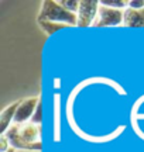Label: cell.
I'll list each match as a JSON object with an SVG mask.
<instances>
[{"instance_id": "cell-1", "label": "cell", "mask_w": 144, "mask_h": 152, "mask_svg": "<svg viewBox=\"0 0 144 152\" xmlns=\"http://www.w3.org/2000/svg\"><path fill=\"white\" fill-rule=\"evenodd\" d=\"M3 135L7 137L10 145L16 149L41 151V127L31 121L24 124H13Z\"/></svg>"}, {"instance_id": "cell-2", "label": "cell", "mask_w": 144, "mask_h": 152, "mask_svg": "<svg viewBox=\"0 0 144 152\" xmlns=\"http://www.w3.org/2000/svg\"><path fill=\"white\" fill-rule=\"evenodd\" d=\"M37 21H51L60 23L71 27H78V17L71 11H68L65 7L60 4V1L55 0H44L41 1Z\"/></svg>"}, {"instance_id": "cell-3", "label": "cell", "mask_w": 144, "mask_h": 152, "mask_svg": "<svg viewBox=\"0 0 144 152\" xmlns=\"http://www.w3.org/2000/svg\"><path fill=\"white\" fill-rule=\"evenodd\" d=\"M99 11V1L98 0H81V6L76 13L78 27L86 28L93 27L96 17Z\"/></svg>"}, {"instance_id": "cell-4", "label": "cell", "mask_w": 144, "mask_h": 152, "mask_svg": "<svg viewBox=\"0 0 144 152\" xmlns=\"http://www.w3.org/2000/svg\"><path fill=\"white\" fill-rule=\"evenodd\" d=\"M123 11L124 10H117V9H112V7L100 4L99 1V11H98V17H96L93 27H117V26H122Z\"/></svg>"}, {"instance_id": "cell-5", "label": "cell", "mask_w": 144, "mask_h": 152, "mask_svg": "<svg viewBox=\"0 0 144 152\" xmlns=\"http://www.w3.org/2000/svg\"><path fill=\"white\" fill-rule=\"evenodd\" d=\"M41 96H34V97H27V99H21L20 104H18V109H17L16 117H14V123L13 124H24L31 121L34 111L38 106Z\"/></svg>"}, {"instance_id": "cell-6", "label": "cell", "mask_w": 144, "mask_h": 152, "mask_svg": "<svg viewBox=\"0 0 144 152\" xmlns=\"http://www.w3.org/2000/svg\"><path fill=\"white\" fill-rule=\"evenodd\" d=\"M122 26L127 28H144V9L134 10L127 7L123 11Z\"/></svg>"}, {"instance_id": "cell-7", "label": "cell", "mask_w": 144, "mask_h": 152, "mask_svg": "<svg viewBox=\"0 0 144 152\" xmlns=\"http://www.w3.org/2000/svg\"><path fill=\"white\" fill-rule=\"evenodd\" d=\"M20 100H21V99H20ZM20 100L9 104V106H7L6 109H3V111L0 113V132H1V135L6 134V131L9 130L11 125H13V123H14V117H16Z\"/></svg>"}, {"instance_id": "cell-8", "label": "cell", "mask_w": 144, "mask_h": 152, "mask_svg": "<svg viewBox=\"0 0 144 152\" xmlns=\"http://www.w3.org/2000/svg\"><path fill=\"white\" fill-rule=\"evenodd\" d=\"M38 26L41 27V30L44 31L47 35H52L54 33L60 31L62 28L68 27L65 24H60V23H51V21H38Z\"/></svg>"}, {"instance_id": "cell-9", "label": "cell", "mask_w": 144, "mask_h": 152, "mask_svg": "<svg viewBox=\"0 0 144 152\" xmlns=\"http://www.w3.org/2000/svg\"><path fill=\"white\" fill-rule=\"evenodd\" d=\"M100 4L112 7V9H117V10H126L129 7V1L126 0H102Z\"/></svg>"}, {"instance_id": "cell-10", "label": "cell", "mask_w": 144, "mask_h": 152, "mask_svg": "<svg viewBox=\"0 0 144 152\" xmlns=\"http://www.w3.org/2000/svg\"><path fill=\"white\" fill-rule=\"evenodd\" d=\"M58 1L62 7H65L68 11H71L73 14H76L79 10V6H81V1H78V0H58Z\"/></svg>"}, {"instance_id": "cell-11", "label": "cell", "mask_w": 144, "mask_h": 152, "mask_svg": "<svg viewBox=\"0 0 144 152\" xmlns=\"http://www.w3.org/2000/svg\"><path fill=\"white\" fill-rule=\"evenodd\" d=\"M31 123L37 125H41V123H43V100H40L38 106H37V109H35L33 117H31Z\"/></svg>"}, {"instance_id": "cell-12", "label": "cell", "mask_w": 144, "mask_h": 152, "mask_svg": "<svg viewBox=\"0 0 144 152\" xmlns=\"http://www.w3.org/2000/svg\"><path fill=\"white\" fill-rule=\"evenodd\" d=\"M10 147H11L10 141L7 140V137H6V135L0 137V152H7Z\"/></svg>"}, {"instance_id": "cell-13", "label": "cell", "mask_w": 144, "mask_h": 152, "mask_svg": "<svg viewBox=\"0 0 144 152\" xmlns=\"http://www.w3.org/2000/svg\"><path fill=\"white\" fill-rule=\"evenodd\" d=\"M129 7L134 9V10H141V9H144V0H130Z\"/></svg>"}]
</instances>
